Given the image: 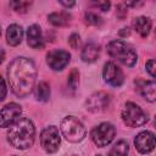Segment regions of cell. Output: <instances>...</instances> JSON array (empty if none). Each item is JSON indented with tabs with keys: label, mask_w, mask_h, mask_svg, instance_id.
Masks as SVG:
<instances>
[{
	"label": "cell",
	"mask_w": 156,
	"mask_h": 156,
	"mask_svg": "<svg viewBox=\"0 0 156 156\" xmlns=\"http://www.w3.org/2000/svg\"><path fill=\"white\" fill-rule=\"evenodd\" d=\"M37 69L32 60L16 57L7 67V79L11 90L20 98L27 96L34 88Z\"/></svg>",
	"instance_id": "1"
},
{
	"label": "cell",
	"mask_w": 156,
	"mask_h": 156,
	"mask_svg": "<svg viewBox=\"0 0 156 156\" xmlns=\"http://www.w3.org/2000/svg\"><path fill=\"white\" fill-rule=\"evenodd\" d=\"M34 135H35L34 124L27 117L17 119L15 123L10 126V129L7 132V139L10 144L13 147L21 150H24L33 145Z\"/></svg>",
	"instance_id": "2"
},
{
	"label": "cell",
	"mask_w": 156,
	"mask_h": 156,
	"mask_svg": "<svg viewBox=\"0 0 156 156\" xmlns=\"http://www.w3.org/2000/svg\"><path fill=\"white\" fill-rule=\"evenodd\" d=\"M107 52L111 57L118 60L128 67H133L136 63L138 56L134 49L123 40H112L107 45Z\"/></svg>",
	"instance_id": "3"
},
{
	"label": "cell",
	"mask_w": 156,
	"mask_h": 156,
	"mask_svg": "<svg viewBox=\"0 0 156 156\" xmlns=\"http://www.w3.org/2000/svg\"><path fill=\"white\" fill-rule=\"evenodd\" d=\"M60 129L63 136L72 143H78L85 136V127L79 119L72 116H67L61 121Z\"/></svg>",
	"instance_id": "4"
},
{
	"label": "cell",
	"mask_w": 156,
	"mask_h": 156,
	"mask_svg": "<svg viewBox=\"0 0 156 156\" xmlns=\"http://www.w3.org/2000/svg\"><path fill=\"white\" fill-rule=\"evenodd\" d=\"M122 119L128 127H140L147 122L144 111L134 102H127L122 110Z\"/></svg>",
	"instance_id": "5"
},
{
	"label": "cell",
	"mask_w": 156,
	"mask_h": 156,
	"mask_svg": "<svg viewBox=\"0 0 156 156\" xmlns=\"http://www.w3.org/2000/svg\"><path fill=\"white\" fill-rule=\"evenodd\" d=\"M115 134H116L115 127L108 122H104V123H100L98 127H95L93 129L91 139L95 143V145H98L100 147H104L113 140Z\"/></svg>",
	"instance_id": "6"
},
{
	"label": "cell",
	"mask_w": 156,
	"mask_h": 156,
	"mask_svg": "<svg viewBox=\"0 0 156 156\" xmlns=\"http://www.w3.org/2000/svg\"><path fill=\"white\" fill-rule=\"evenodd\" d=\"M60 141L61 139H60L58 129L54 126L46 127L40 134V144L43 149L49 154H54L58 150Z\"/></svg>",
	"instance_id": "7"
},
{
	"label": "cell",
	"mask_w": 156,
	"mask_h": 156,
	"mask_svg": "<svg viewBox=\"0 0 156 156\" xmlns=\"http://www.w3.org/2000/svg\"><path fill=\"white\" fill-rule=\"evenodd\" d=\"M110 101H111V98L107 93L96 91L87 99L85 105H87V108L90 112H101V111H105L108 107Z\"/></svg>",
	"instance_id": "8"
},
{
	"label": "cell",
	"mask_w": 156,
	"mask_h": 156,
	"mask_svg": "<svg viewBox=\"0 0 156 156\" xmlns=\"http://www.w3.org/2000/svg\"><path fill=\"white\" fill-rule=\"evenodd\" d=\"M71 55L68 51L66 50H51L48 55H46V62L49 65V67L54 71H61L63 69L68 62H69Z\"/></svg>",
	"instance_id": "9"
},
{
	"label": "cell",
	"mask_w": 156,
	"mask_h": 156,
	"mask_svg": "<svg viewBox=\"0 0 156 156\" xmlns=\"http://www.w3.org/2000/svg\"><path fill=\"white\" fill-rule=\"evenodd\" d=\"M134 145L140 154H149L156 146V136L149 130L140 132L134 139Z\"/></svg>",
	"instance_id": "10"
},
{
	"label": "cell",
	"mask_w": 156,
	"mask_h": 156,
	"mask_svg": "<svg viewBox=\"0 0 156 156\" xmlns=\"http://www.w3.org/2000/svg\"><path fill=\"white\" fill-rule=\"evenodd\" d=\"M104 79L112 87H119L123 83V72L115 62L108 61L104 66Z\"/></svg>",
	"instance_id": "11"
},
{
	"label": "cell",
	"mask_w": 156,
	"mask_h": 156,
	"mask_svg": "<svg viewBox=\"0 0 156 156\" xmlns=\"http://www.w3.org/2000/svg\"><path fill=\"white\" fill-rule=\"evenodd\" d=\"M21 112H22L21 106L15 102H10V104L5 105L1 108V117H0L1 127L6 128V127L11 126L12 123H15L17 121V117L21 115Z\"/></svg>",
	"instance_id": "12"
},
{
	"label": "cell",
	"mask_w": 156,
	"mask_h": 156,
	"mask_svg": "<svg viewBox=\"0 0 156 156\" xmlns=\"http://www.w3.org/2000/svg\"><path fill=\"white\" fill-rule=\"evenodd\" d=\"M27 43L33 49H43L44 39L41 34V29L37 24H32L27 29Z\"/></svg>",
	"instance_id": "13"
},
{
	"label": "cell",
	"mask_w": 156,
	"mask_h": 156,
	"mask_svg": "<svg viewBox=\"0 0 156 156\" xmlns=\"http://www.w3.org/2000/svg\"><path fill=\"white\" fill-rule=\"evenodd\" d=\"M100 56V46L95 43H87L82 50L80 57L84 62H95Z\"/></svg>",
	"instance_id": "14"
},
{
	"label": "cell",
	"mask_w": 156,
	"mask_h": 156,
	"mask_svg": "<svg viewBox=\"0 0 156 156\" xmlns=\"http://www.w3.org/2000/svg\"><path fill=\"white\" fill-rule=\"evenodd\" d=\"M23 38V29L18 24H11L9 26L6 30V40L11 46H16L22 41Z\"/></svg>",
	"instance_id": "15"
},
{
	"label": "cell",
	"mask_w": 156,
	"mask_h": 156,
	"mask_svg": "<svg viewBox=\"0 0 156 156\" xmlns=\"http://www.w3.org/2000/svg\"><path fill=\"white\" fill-rule=\"evenodd\" d=\"M139 91L146 101H156V82H141V84L139 85Z\"/></svg>",
	"instance_id": "16"
},
{
	"label": "cell",
	"mask_w": 156,
	"mask_h": 156,
	"mask_svg": "<svg viewBox=\"0 0 156 156\" xmlns=\"http://www.w3.org/2000/svg\"><path fill=\"white\" fill-rule=\"evenodd\" d=\"M49 22L55 27H65L71 21V15L68 12H52L48 17Z\"/></svg>",
	"instance_id": "17"
},
{
	"label": "cell",
	"mask_w": 156,
	"mask_h": 156,
	"mask_svg": "<svg viewBox=\"0 0 156 156\" xmlns=\"http://www.w3.org/2000/svg\"><path fill=\"white\" fill-rule=\"evenodd\" d=\"M133 26H134L135 30L141 37H147V34L150 33V29H151V21L147 17L140 16V17H136L134 20Z\"/></svg>",
	"instance_id": "18"
},
{
	"label": "cell",
	"mask_w": 156,
	"mask_h": 156,
	"mask_svg": "<svg viewBox=\"0 0 156 156\" xmlns=\"http://www.w3.org/2000/svg\"><path fill=\"white\" fill-rule=\"evenodd\" d=\"M128 152H129L128 143L124 140H119L111 147L108 156H127Z\"/></svg>",
	"instance_id": "19"
},
{
	"label": "cell",
	"mask_w": 156,
	"mask_h": 156,
	"mask_svg": "<svg viewBox=\"0 0 156 156\" xmlns=\"http://www.w3.org/2000/svg\"><path fill=\"white\" fill-rule=\"evenodd\" d=\"M37 99L40 101H48L50 98V87L46 82H40L35 89Z\"/></svg>",
	"instance_id": "20"
},
{
	"label": "cell",
	"mask_w": 156,
	"mask_h": 156,
	"mask_svg": "<svg viewBox=\"0 0 156 156\" xmlns=\"http://www.w3.org/2000/svg\"><path fill=\"white\" fill-rule=\"evenodd\" d=\"M32 2L29 1H11L10 5L12 6V9L16 11V12H20V13H24L27 12L28 7L30 6Z\"/></svg>",
	"instance_id": "21"
},
{
	"label": "cell",
	"mask_w": 156,
	"mask_h": 156,
	"mask_svg": "<svg viewBox=\"0 0 156 156\" xmlns=\"http://www.w3.org/2000/svg\"><path fill=\"white\" fill-rule=\"evenodd\" d=\"M78 76H79V73H78V69H77V68H73V69L69 72V74H68L67 84H68V87H69L72 90H76V88H77V84H78Z\"/></svg>",
	"instance_id": "22"
},
{
	"label": "cell",
	"mask_w": 156,
	"mask_h": 156,
	"mask_svg": "<svg viewBox=\"0 0 156 156\" xmlns=\"http://www.w3.org/2000/svg\"><path fill=\"white\" fill-rule=\"evenodd\" d=\"M84 17H85V22L90 26H100L102 23L101 17L98 16L96 13H94V12H87Z\"/></svg>",
	"instance_id": "23"
},
{
	"label": "cell",
	"mask_w": 156,
	"mask_h": 156,
	"mask_svg": "<svg viewBox=\"0 0 156 156\" xmlns=\"http://www.w3.org/2000/svg\"><path fill=\"white\" fill-rule=\"evenodd\" d=\"M68 44H69V46H71L72 49H77V48L79 46V44H80L79 35H78L77 33L71 34V37L68 38Z\"/></svg>",
	"instance_id": "24"
},
{
	"label": "cell",
	"mask_w": 156,
	"mask_h": 156,
	"mask_svg": "<svg viewBox=\"0 0 156 156\" xmlns=\"http://www.w3.org/2000/svg\"><path fill=\"white\" fill-rule=\"evenodd\" d=\"M127 5L126 4H119V5H117V12H116V15H117V17L119 18V20H123L126 16H127V12H128V10H127Z\"/></svg>",
	"instance_id": "25"
},
{
	"label": "cell",
	"mask_w": 156,
	"mask_h": 156,
	"mask_svg": "<svg viewBox=\"0 0 156 156\" xmlns=\"http://www.w3.org/2000/svg\"><path fill=\"white\" fill-rule=\"evenodd\" d=\"M146 71L152 77H156V60H149L146 62Z\"/></svg>",
	"instance_id": "26"
},
{
	"label": "cell",
	"mask_w": 156,
	"mask_h": 156,
	"mask_svg": "<svg viewBox=\"0 0 156 156\" xmlns=\"http://www.w3.org/2000/svg\"><path fill=\"white\" fill-rule=\"evenodd\" d=\"M93 5L95 7H99L101 11H108V9L111 6L110 1H96V2H93Z\"/></svg>",
	"instance_id": "27"
},
{
	"label": "cell",
	"mask_w": 156,
	"mask_h": 156,
	"mask_svg": "<svg viewBox=\"0 0 156 156\" xmlns=\"http://www.w3.org/2000/svg\"><path fill=\"white\" fill-rule=\"evenodd\" d=\"M130 34V29L128 28V27H124V28H122L121 30H119V35L121 37H128Z\"/></svg>",
	"instance_id": "28"
},
{
	"label": "cell",
	"mask_w": 156,
	"mask_h": 156,
	"mask_svg": "<svg viewBox=\"0 0 156 156\" xmlns=\"http://www.w3.org/2000/svg\"><path fill=\"white\" fill-rule=\"evenodd\" d=\"M1 84H2V95H1V100H4L5 99V96H6V85H5V80L4 79H1Z\"/></svg>",
	"instance_id": "29"
},
{
	"label": "cell",
	"mask_w": 156,
	"mask_h": 156,
	"mask_svg": "<svg viewBox=\"0 0 156 156\" xmlns=\"http://www.w3.org/2000/svg\"><path fill=\"white\" fill-rule=\"evenodd\" d=\"M60 4L61 5H63V6H66V7H72L73 5H74V1H60Z\"/></svg>",
	"instance_id": "30"
},
{
	"label": "cell",
	"mask_w": 156,
	"mask_h": 156,
	"mask_svg": "<svg viewBox=\"0 0 156 156\" xmlns=\"http://www.w3.org/2000/svg\"><path fill=\"white\" fill-rule=\"evenodd\" d=\"M155 126H156V118H155Z\"/></svg>",
	"instance_id": "31"
},
{
	"label": "cell",
	"mask_w": 156,
	"mask_h": 156,
	"mask_svg": "<svg viewBox=\"0 0 156 156\" xmlns=\"http://www.w3.org/2000/svg\"><path fill=\"white\" fill-rule=\"evenodd\" d=\"M155 35H156V30H155Z\"/></svg>",
	"instance_id": "32"
},
{
	"label": "cell",
	"mask_w": 156,
	"mask_h": 156,
	"mask_svg": "<svg viewBox=\"0 0 156 156\" xmlns=\"http://www.w3.org/2000/svg\"><path fill=\"white\" fill-rule=\"evenodd\" d=\"M98 156H100V155H98Z\"/></svg>",
	"instance_id": "33"
}]
</instances>
